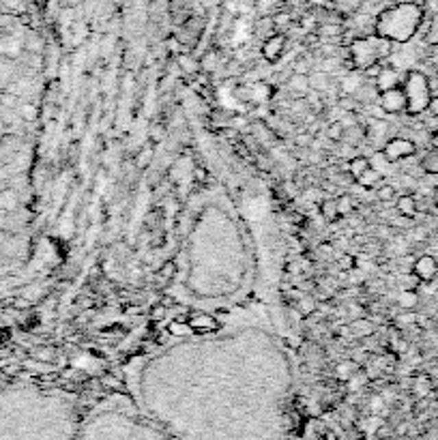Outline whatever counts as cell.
I'll list each match as a JSON object with an SVG mask.
<instances>
[{"mask_svg":"<svg viewBox=\"0 0 438 440\" xmlns=\"http://www.w3.org/2000/svg\"><path fill=\"white\" fill-rule=\"evenodd\" d=\"M363 142H365V127L363 125L354 123L352 127H346L342 144H350V146H354V149H359Z\"/></svg>","mask_w":438,"mask_h":440,"instance_id":"e0dca14e","label":"cell"},{"mask_svg":"<svg viewBox=\"0 0 438 440\" xmlns=\"http://www.w3.org/2000/svg\"><path fill=\"white\" fill-rule=\"evenodd\" d=\"M398 286H400V290H419L421 280L413 271H406V273L398 275Z\"/></svg>","mask_w":438,"mask_h":440,"instance_id":"d4e9b609","label":"cell"},{"mask_svg":"<svg viewBox=\"0 0 438 440\" xmlns=\"http://www.w3.org/2000/svg\"><path fill=\"white\" fill-rule=\"evenodd\" d=\"M320 215H322V219H327V221H335L339 217L337 215V204H335L333 198H324L320 202Z\"/></svg>","mask_w":438,"mask_h":440,"instance_id":"4316f807","label":"cell"},{"mask_svg":"<svg viewBox=\"0 0 438 440\" xmlns=\"http://www.w3.org/2000/svg\"><path fill=\"white\" fill-rule=\"evenodd\" d=\"M312 142H314V136H312V134H307V136H301V134H299V136H297V144H299V146H305V149H307V146H310Z\"/></svg>","mask_w":438,"mask_h":440,"instance_id":"b9f144b4","label":"cell"},{"mask_svg":"<svg viewBox=\"0 0 438 440\" xmlns=\"http://www.w3.org/2000/svg\"><path fill=\"white\" fill-rule=\"evenodd\" d=\"M337 374H339L342 378H350L352 374H356V365H354L352 361H344V363L337 365Z\"/></svg>","mask_w":438,"mask_h":440,"instance_id":"e575fe53","label":"cell"},{"mask_svg":"<svg viewBox=\"0 0 438 440\" xmlns=\"http://www.w3.org/2000/svg\"><path fill=\"white\" fill-rule=\"evenodd\" d=\"M196 178H198V181H204V178H206V170L196 168Z\"/></svg>","mask_w":438,"mask_h":440,"instance_id":"7dc6e473","label":"cell"},{"mask_svg":"<svg viewBox=\"0 0 438 440\" xmlns=\"http://www.w3.org/2000/svg\"><path fill=\"white\" fill-rule=\"evenodd\" d=\"M290 20H292L290 13H278V15H273V24H275V28H278V30H282L286 24L290 26Z\"/></svg>","mask_w":438,"mask_h":440,"instance_id":"74e56055","label":"cell"},{"mask_svg":"<svg viewBox=\"0 0 438 440\" xmlns=\"http://www.w3.org/2000/svg\"><path fill=\"white\" fill-rule=\"evenodd\" d=\"M335 11L342 15H354L363 7V0H333Z\"/></svg>","mask_w":438,"mask_h":440,"instance_id":"603a6c76","label":"cell"},{"mask_svg":"<svg viewBox=\"0 0 438 440\" xmlns=\"http://www.w3.org/2000/svg\"><path fill=\"white\" fill-rule=\"evenodd\" d=\"M191 333V327L187 324V320H174L168 324V335L172 337H185Z\"/></svg>","mask_w":438,"mask_h":440,"instance_id":"f546056e","label":"cell"},{"mask_svg":"<svg viewBox=\"0 0 438 440\" xmlns=\"http://www.w3.org/2000/svg\"><path fill=\"white\" fill-rule=\"evenodd\" d=\"M413 273L421 280V284H430L438 277V260L434 256H419L413 262Z\"/></svg>","mask_w":438,"mask_h":440,"instance_id":"ba28073f","label":"cell"},{"mask_svg":"<svg viewBox=\"0 0 438 440\" xmlns=\"http://www.w3.org/2000/svg\"><path fill=\"white\" fill-rule=\"evenodd\" d=\"M369 168V157H365V155H354L352 159H348V164L342 168L352 181H356V178H359L365 170Z\"/></svg>","mask_w":438,"mask_h":440,"instance_id":"2e32d148","label":"cell"},{"mask_svg":"<svg viewBox=\"0 0 438 440\" xmlns=\"http://www.w3.org/2000/svg\"><path fill=\"white\" fill-rule=\"evenodd\" d=\"M424 41H426L430 47H436V45H438V11L432 15V20H430V24H428V30H426Z\"/></svg>","mask_w":438,"mask_h":440,"instance_id":"83f0119b","label":"cell"},{"mask_svg":"<svg viewBox=\"0 0 438 440\" xmlns=\"http://www.w3.org/2000/svg\"><path fill=\"white\" fill-rule=\"evenodd\" d=\"M402 90L406 95V114L409 117H419V114L428 112L432 93H430V77L419 71V69H411L404 75L402 82Z\"/></svg>","mask_w":438,"mask_h":440,"instance_id":"277c9868","label":"cell"},{"mask_svg":"<svg viewBox=\"0 0 438 440\" xmlns=\"http://www.w3.org/2000/svg\"><path fill=\"white\" fill-rule=\"evenodd\" d=\"M318 252H320V256H324V258H331V256H333V245H331V243H322V245L318 247Z\"/></svg>","mask_w":438,"mask_h":440,"instance_id":"60d3db41","label":"cell"},{"mask_svg":"<svg viewBox=\"0 0 438 440\" xmlns=\"http://www.w3.org/2000/svg\"><path fill=\"white\" fill-rule=\"evenodd\" d=\"M178 64H181V69L189 75L193 73H198L200 71V60H196L191 54H183V56H178Z\"/></svg>","mask_w":438,"mask_h":440,"instance_id":"f1b7e54d","label":"cell"},{"mask_svg":"<svg viewBox=\"0 0 438 440\" xmlns=\"http://www.w3.org/2000/svg\"><path fill=\"white\" fill-rule=\"evenodd\" d=\"M378 108L380 112L389 114V117H398V114H406V95H404L402 86L391 88V90H382L378 93Z\"/></svg>","mask_w":438,"mask_h":440,"instance_id":"8992f818","label":"cell"},{"mask_svg":"<svg viewBox=\"0 0 438 440\" xmlns=\"http://www.w3.org/2000/svg\"><path fill=\"white\" fill-rule=\"evenodd\" d=\"M187 324L191 327V331H196V333H213L219 327L217 318H213V316L206 314V312H193V314H189Z\"/></svg>","mask_w":438,"mask_h":440,"instance_id":"30bf717a","label":"cell"},{"mask_svg":"<svg viewBox=\"0 0 438 440\" xmlns=\"http://www.w3.org/2000/svg\"><path fill=\"white\" fill-rule=\"evenodd\" d=\"M432 202H434V206L438 208V185H436V189L432 191Z\"/></svg>","mask_w":438,"mask_h":440,"instance_id":"c3c4849f","label":"cell"},{"mask_svg":"<svg viewBox=\"0 0 438 440\" xmlns=\"http://www.w3.org/2000/svg\"><path fill=\"white\" fill-rule=\"evenodd\" d=\"M339 267L344 271H354L356 269V258L352 254H342L339 256Z\"/></svg>","mask_w":438,"mask_h":440,"instance_id":"d590c367","label":"cell"},{"mask_svg":"<svg viewBox=\"0 0 438 440\" xmlns=\"http://www.w3.org/2000/svg\"><path fill=\"white\" fill-rule=\"evenodd\" d=\"M217 64V52H206L200 60V69L204 71H213Z\"/></svg>","mask_w":438,"mask_h":440,"instance_id":"d6a6232c","label":"cell"},{"mask_svg":"<svg viewBox=\"0 0 438 440\" xmlns=\"http://www.w3.org/2000/svg\"><path fill=\"white\" fill-rule=\"evenodd\" d=\"M344 132H346V127L342 125V121H331L329 125H327V129H324V136H327L331 142H342V138H344Z\"/></svg>","mask_w":438,"mask_h":440,"instance_id":"484cf974","label":"cell"},{"mask_svg":"<svg viewBox=\"0 0 438 440\" xmlns=\"http://www.w3.org/2000/svg\"><path fill=\"white\" fill-rule=\"evenodd\" d=\"M393 52V43L380 37V35H367V37H356L352 39V43L348 45V56H350V64L352 69L365 71L374 64L387 60Z\"/></svg>","mask_w":438,"mask_h":440,"instance_id":"3957f363","label":"cell"},{"mask_svg":"<svg viewBox=\"0 0 438 440\" xmlns=\"http://www.w3.org/2000/svg\"><path fill=\"white\" fill-rule=\"evenodd\" d=\"M284 50H286V35H284V32H273L271 37H267L263 41V56H265L267 62L280 60Z\"/></svg>","mask_w":438,"mask_h":440,"instance_id":"9c48e42d","label":"cell"},{"mask_svg":"<svg viewBox=\"0 0 438 440\" xmlns=\"http://www.w3.org/2000/svg\"><path fill=\"white\" fill-rule=\"evenodd\" d=\"M396 210H398V213H400L402 217H406V219L417 217V213H419L417 195H413V193H404V195H400V198L396 200Z\"/></svg>","mask_w":438,"mask_h":440,"instance_id":"5bb4252c","label":"cell"},{"mask_svg":"<svg viewBox=\"0 0 438 440\" xmlns=\"http://www.w3.org/2000/svg\"><path fill=\"white\" fill-rule=\"evenodd\" d=\"M275 5H278V0H256V7L263 15H269Z\"/></svg>","mask_w":438,"mask_h":440,"instance_id":"8d00e7d4","label":"cell"},{"mask_svg":"<svg viewBox=\"0 0 438 440\" xmlns=\"http://www.w3.org/2000/svg\"><path fill=\"white\" fill-rule=\"evenodd\" d=\"M295 305H297V309L301 312V316H305V318H310L312 314H316L318 312V303H316V299L312 297V295H303L295 301Z\"/></svg>","mask_w":438,"mask_h":440,"instance_id":"ffe728a7","label":"cell"},{"mask_svg":"<svg viewBox=\"0 0 438 440\" xmlns=\"http://www.w3.org/2000/svg\"><path fill=\"white\" fill-rule=\"evenodd\" d=\"M430 144H432V149H434V151H438V132H434V134H432Z\"/></svg>","mask_w":438,"mask_h":440,"instance_id":"bcb514c9","label":"cell"},{"mask_svg":"<svg viewBox=\"0 0 438 440\" xmlns=\"http://www.w3.org/2000/svg\"><path fill=\"white\" fill-rule=\"evenodd\" d=\"M365 80H367V77L363 75V71H359V69H348V71L344 73V77L339 80V93L352 97L356 90H359V88L363 86Z\"/></svg>","mask_w":438,"mask_h":440,"instance_id":"8fae6325","label":"cell"},{"mask_svg":"<svg viewBox=\"0 0 438 440\" xmlns=\"http://www.w3.org/2000/svg\"><path fill=\"white\" fill-rule=\"evenodd\" d=\"M310 86L312 90H327L331 86V75L324 71H312L310 73Z\"/></svg>","mask_w":438,"mask_h":440,"instance_id":"cb8c5ba5","label":"cell"},{"mask_svg":"<svg viewBox=\"0 0 438 440\" xmlns=\"http://www.w3.org/2000/svg\"><path fill=\"white\" fill-rule=\"evenodd\" d=\"M335 204H337V215L339 217H350L354 213V208H356L350 193H344V195H339V198H335Z\"/></svg>","mask_w":438,"mask_h":440,"instance_id":"7402d4cb","label":"cell"},{"mask_svg":"<svg viewBox=\"0 0 438 440\" xmlns=\"http://www.w3.org/2000/svg\"><path fill=\"white\" fill-rule=\"evenodd\" d=\"M419 117L424 119V127L428 129L430 134L438 132V117H434V114H430V112H428V114H426V112H424V114H419Z\"/></svg>","mask_w":438,"mask_h":440,"instance_id":"836d02e7","label":"cell"},{"mask_svg":"<svg viewBox=\"0 0 438 440\" xmlns=\"http://www.w3.org/2000/svg\"><path fill=\"white\" fill-rule=\"evenodd\" d=\"M161 138H164V127L155 125V127H153V140H155V142H159Z\"/></svg>","mask_w":438,"mask_h":440,"instance_id":"f6af8a7d","label":"cell"},{"mask_svg":"<svg viewBox=\"0 0 438 440\" xmlns=\"http://www.w3.org/2000/svg\"><path fill=\"white\" fill-rule=\"evenodd\" d=\"M421 22H424V7L417 3H398L378 15L374 32L391 43H406L417 35Z\"/></svg>","mask_w":438,"mask_h":440,"instance_id":"7a4b0ae2","label":"cell"},{"mask_svg":"<svg viewBox=\"0 0 438 440\" xmlns=\"http://www.w3.org/2000/svg\"><path fill=\"white\" fill-rule=\"evenodd\" d=\"M389 123L385 119H372L367 125H365V142H385L389 140Z\"/></svg>","mask_w":438,"mask_h":440,"instance_id":"7c38bea8","label":"cell"},{"mask_svg":"<svg viewBox=\"0 0 438 440\" xmlns=\"http://www.w3.org/2000/svg\"><path fill=\"white\" fill-rule=\"evenodd\" d=\"M398 322V327H413V324L417 322V314H415V309H404V314H400L396 318Z\"/></svg>","mask_w":438,"mask_h":440,"instance_id":"1f68e13d","label":"cell"},{"mask_svg":"<svg viewBox=\"0 0 438 440\" xmlns=\"http://www.w3.org/2000/svg\"><path fill=\"white\" fill-rule=\"evenodd\" d=\"M419 168L426 176H438V151H430L424 155V159L419 161Z\"/></svg>","mask_w":438,"mask_h":440,"instance_id":"d6986e66","label":"cell"},{"mask_svg":"<svg viewBox=\"0 0 438 440\" xmlns=\"http://www.w3.org/2000/svg\"><path fill=\"white\" fill-rule=\"evenodd\" d=\"M374 331H376V327L367 318H356V320L348 322V333L356 339H367L374 335Z\"/></svg>","mask_w":438,"mask_h":440,"instance_id":"9a60e30c","label":"cell"},{"mask_svg":"<svg viewBox=\"0 0 438 440\" xmlns=\"http://www.w3.org/2000/svg\"><path fill=\"white\" fill-rule=\"evenodd\" d=\"M73 440H178L132 404H106L77 423Z\"/></svg>","mask_w":438,"mask_h":440,"instance_id":"6da1fadb","label":"cell"},{"mask_svg":"<svg viewBox=\"0 0 438 440\" xmlns=\"http://www.w3.org/2000/svg\"><path fill=\"white\" fill-rule=\"evenodd\" d=\"M404 75H406V73H400V69L393 67V64H382V69L378 71V75L374 80V86H376L378 93L400 88L402 82H404Z\"/></svg>","mask_w":438,"mask_h":440,"instance_id":"52a82bcc","label":"cell"},{"mask_svg":"<svg viewBox=\"0 0 438 440\" xmlns=\"http://www.w3.org/2000/svg\"><path fill=\"white\" fill-rule=\"evenodd\" d=\"M374 195L380 202H391L396 198V185L391 183H382L378 189H374Z\"/></svg>","mask_w":438,"mask_h":440,"instance_id":"4dcf8cb0","label":"cell"},{"mask_svg":"<svg viewBox=\"0 0 438 440\" xmlns=\"http://www.w3.org/2000/svg\"><path fill=\"white\" fill-rule=\"evenodd\" d=\"M428 112H430V114H434V117H438V97H432V99H430Z\"/></svg>","mask_w":438,"mask_h":440,"instance_id":"7bdbcfd3","label":"cell"},{"mask_svg":"<svg viewBox=\"0 0 438 440\" xmlns=\"http://www.w3.org/2000/svg\"><path fill=\"white\" fill-rule=\"evenodd\" d=\"M159 275H161V277H164V280H172V277L176 275V265H174V262H172V260H170V262H166L164 267H161Z\"/></svg>","mask_w":438,"mask_h":440,"instance_id":"f35d334b","label":"cell"},{"mask_svg":"<svg viewBox=\"0 0 438 440\" xmlns=\"http://www.w3.org/2000/svg\"><path fill=\"white\" fill-rule=\"evenodd\" d=\"M354 183L359 185L361 189H372V191H374V189H378L382 183H387V176H385L382 172H378L376 168H372V166H369V168L359 176V178H356Z\"/></svg>","mask_w":438,"mask_h":440,"instance_id":"4fadbf2b","label":"cell"},{"mask_svg":"<svg viewBox=\"0 0 438 440\" xmlns=\"http://www.w3.org/2000/svg\"><path fill=\"white\" fill-rule=\"evenodd\" d=\"M436 75H438V69H436Z\"/></svg>","mask_w":438,"mask_h":440,"instance_id":"681fc988","label":"cell"},{"mask_svg":"<svg viewBox=\"0 0 438 440\" xmlns=\"http://www.w3.org/2000/svg\"><path fill=\"white\" fill-rule=\"evenodd\" d=\"M288 90H292L295 95H305L310 93L312 86H310V75H303V73H292V77L288 80Z\"/></svg>","mask_w":438,"mask_h":440,"instance_id":"ac0fdd59","label":"cell"},{"mask_svg":"<svg viewBox=\"0 0 438 440\" xmlns=\"http://www.w3.org/2000/svg\"><path fill=\"white\" fill-rule=\"evenodd\" d=\"M166 314H168V307H166L164 303H159V305H155V309L151 312V320H153V322H159Z\"/></svg>","mask_w":438,"mask_h":440,"instance_id":"ab89813d","label":"cell"},{"mask_svg":"<svg viewBox=\"0 0 438 440\" xmlns=\"http://www.w3.org/2000/svg\"><path fill=\"white\" fill-rule=\"evenodd\" d=\"M430 93L432 97H438V75L430 77Z\"/></svg>","mask_w":438,"mask_h":440,"instance_id":"ee69618b","label":"cell"},{"mask_svg":"<svg viewBox=\"0 0 438 440\" xmlns=\"http://www.w3.org/2000/svg\"><path fill=\"white\" fill-rule=\"evenodd\" d=\"M382 153L385 157L396 164V161H404L409 159L417 153V144L409 138H402V136H396V138H389L382 146Z\"/></svg>","mask_w":438,"mask_h":440,"instance_id":"5b68a950","label":"cell"},{"mask_svg":"<svg viewBox=\"0 0 438 440\" xmlns=\"http://www.w3.org/2000/svg\"><path fill=\"white\" fill-rule=\"evenodd\" d=\"M396 301H398V305L402 309H417V305H419V292L417 290H400Z\"/></svg>","mask_w":438,"mask_h":440,"instance_id":"44dd1931","label":"cell"}]
</instances>
